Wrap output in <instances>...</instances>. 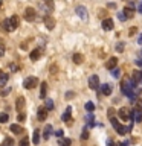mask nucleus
I'll list each match as a JSON object with an SVG mask.
<instances>
[{"instance_id":"40","label":"nucleus","mask_w":142,"mask_h":146,"mask_svg":"<svg viewBox=\"0 0 142 146\" xmlns=\"http://www.w3.org/2000/svg\"><path fill=\"white\" fill-rule=\"evenodd\" d=\"M107 146H116V145L113 143V140H112V139H109V140H107Z\"/></svg>"},{"instance_id":"46","label":"nucleus","mask_w":142,"mask_h":146,"mask_svg":"<svg viewBox=\"0 0 142 146\" xmlns=\"http://www.w3.org/2000/svg\"><path fill=\"white\" fill-rule=\"evenodd\" d=\"M0 8H2V0H0Z\"/></svg>"},{"instance_id":"35","label":"nucleus","mask_w":142,"mask_h":146,"mask_svg":"<svg viewBox=\"0 0 142 146\" xmlns=\"http://www.w3.org/2000/svg\"><path fill=\"white\" fill-rule=\"evenodd\" d=\"M118 18L121 21H124V20H127V17H125V14H124V11L122 12H118Z\"/></svg>"},{"instance_id":"21","label":"nucleus","mask_w":142,"mask_h":146,"mask_svg":"<svg viewBox=\"0 0 142 146\" xmlns=\"http://www.w3.org/2000/svg\"><path fill=\"white\" fill-rule=\"evenodd\" d=\"M9 129H11V131L14 132V134H20V132H23V128H21L20 125H15V123L9 126Z\"/></svg>"},{"instance_id":"16","label":"nucleus","mask_w":142,"mask_h":146,"mask_svg":"<svg viewBox=\"0 0 142 146\" xmlns=\"http://www.w3.org/2000/svg\"><path fill=\"white\" fill-rule=\"evenodd\" d=\"M50 134H52V126H50V125H46V126H44V131H43L44 140H48L49 137H50Z\"/></svg>"},{"instance_id":"5","label":"nucleus","mask_w":142,"mask_h":146,"mask_svg":"<svg viewBox=\"0 0 142 146\" xmlns=\"http://www.w3.org/2000/svg\"><path fill=\"white\" fill-rule=\"evenodd\" d=\"M37 117H38L40 122H44L46 117H48V110H46V107H40L38 111H37Z\"/></svg>"},{"instance_id":"45","label":"nucleus","mask_w":142,"mask_h":146,"mask_svg":"<svg viewBox=\"0 0 142 146\" xmlns=\"http://www.w3.org/2000/svg\"><path fill=\"white\" fill-rule=\"evenodd\" d=\"M137 43H139V44H142V35L139 36V40H137Z\"/></svg>"},{"instance_id":"27","label":"nucleus","mask_w":142,"mask_h":146,"mask_svg":"<svg viewBox=\"0 0 142 146\" xmlns=\"http://www.w3.org/2000/svg\"><path fill=\"white\" fill-rule=\"evenodd\" d=\"M46 91H48V84H46V82H43V84H41V91H40V98H43V99H44V96H46Z\"/></svg>"},{"instance_id":"12","label":"nucleus","mask_w":142,"mask_h":146,"mask_svg":"<svg viewBox=\"0 0 142 146\" xmlns=\"http://www.w3.org/2000/svg\"><path fill=\"white\" fill-rule=\"evenodd\" d=\"M116 66H118V58H115V56H112L107 62H105V68H109V70H113Z\"/></svg>"},{"instance_id":"30","label":"nucleus","mask_w":142,"mask_h":146,"mask_svg":"<svg viewBox=\"0 0 142 146\" xmlns=\"http://www.w3.org/2000/svg\"><path fill=\"white\" fill-rule=\"evenodd\" d=\"M124 47H125V44H124V43H118V44H116V52L122 53V52H124Z\"/></svg>"},{"instance_id":"24","label":"nucleus","mask_w":142,"mask_h":146,"mask_svg":"<svg viewBox=\"0 0 142 146\" xmlns=\"http://www.w3.org/2000/svg\"><path fill=\"white\" fill-rule=\"evenodd\" d=\"M70 113H72V108L67 107V108H66V113L63 114V120H64V122H67L69 119H72V117H70Z\"/></svg>"},{"instance_id":"17","label":"nucleus","mask_w":142,"mask_h":146,"mask_svg":"<svg viewBox=\"0 0 142 146\" xmlns=\"http://www.w3.org/2000/svg\"><path fill=\"white\" fill-rule=\"evenodd\" d=\"M9 20H11V25L14 26V29H17L18 25H20V17H18V15H12Z\"/></svg>"},{"instance_id":"9","label":"nucleus","mask_w":142,"mask_h":146,"mask_svg":"<svg viewBox=\"0 0 142 146\" xmlns=\"http://www.w3.org/2000/svg\"><path fill=\"white\" fill-rule=\"evenodd\" d=\"M76 15L82 18V20H87V9L86 6H76Z\"/></svg>"},{"instance_id":"37","label":"nucleus","mask_w":142,"mask_h":146,"mask_svg":"<svg viewBox=\"0 0 142 146\" xmlns=\"http://www.w3.org/2000/svg\"><path fill=\"white\" fill-rule=\"evenodd\" d=\"M63 134H64V132H63V129H58L57 132H55V135H57L58 139H61V137H63Z\"/></svg>"},{"instance_id":"7","label":"nucleus","mask_w":142,"mask_h":146,"mask_svg":"<svg viewBox=\"0 0 142 146\" xmlns=\"http://www.w3.org/2000/svg\"><path fill=\"white\" fill-rule=\"evenodd\" d=\"M25 18L27 21H32L35 18V9L34 8H26V11H25Z\"/></svg>"},{"instance_id":"41","label":"nucleus","mask_w":142,"mask_h":146,"mask_svg":"<svg viewBox=\"0 0 142 146\" xmlns=\"http://www.w3.org/2000/svg\"><path fill=\"white\" fill-rule=\"evenodd\" d=\"M137 11L142 14V2H139V5H137Z\"/></svg>"},{"instance_id":"29","label":"nucleus","mask_w":142,"mask_h":146,"mask_svg":"<svg viewBox=\"0 0 142 146\" xmlns=\"http://www.w3.org/2000/svg\"><path fill=\"white\" fill-rule=\"evenodd\" d=\"M84 108H86L87 113H92V111L95 110V104H93V102H87V104L84 105Z\"/></svg>"},{"instance_id":"34","label":"nucleus","mask_w":142,"mask_h":146,"mask_svg":"<svg viewBox=\"0 0 142 146\" xmlns=\"http://www.w3.org/2000/svg\"><path fill=\"white\" fill-rule=\"evenodd\" d=\"M25 119H26V114L23 113V111H20V113H18V116H17V120L18 122H23Z\"/></svg>"},{"instance_id":"31","label":"nucleus","mask_w":142,"mask_h":146,"mask_svg":"<svg viewBox=\"0 0 142 146\" xmlns=\"http://www.w3.org/2000/svg\"><path fill=\"white\" fill-rule=\"evenodd\" d=\"M81 139H82V140H87V139H89V129H87V128H84V129H82Z\"/></svg>"},{"instance_id":"1","label":"nucleus","mask_w":142,"mask_h":146,"mask_svg":"<svg viewBox=\"0 0 142 146\" xmlns=\"http://www.w3.org/2000/svg\"><path fill=\"white\" fill-rule=\"evenodd\" d=\"M110 122H112V126L115 128V131H116L118 134H121V135H125L127 132H130L131 131V126H133V123H130V126H124L115 117H110Z\"/></svg>"},{"instance_id":"38","label":"nucleus","mask_w":142,"mask_h":146,"mask_svg":"<svg viewBox=\"0 0 142 146\" xmlns=\"http://www.w3.org/2000/svg\"><path fill=\"white\" fill-rule=\"evenodd\" d=\"M136 32H137V29H136V27H131V29H130V32H128V35H130V36H133V35L136 34Z\"/></svg>"},{"instance_id":"25","label":"nucleus","mask_w":142,"mask_h":146,"mask_svg":"<svg viewBox=\"0 0 142 146\" xmlns=\"http://www.w3.org/2000/svg\"><path fill=\"white\" fill-rule=\"evenodd\" d=\"M44 107H46V110H54V102H52V99H44Z\"/></svg>"},{"instance_id":"6","label":"nucleus","mask_w":142,"mask_h":146,"mask_svg":"<svg viewBox=\"0 0 142 146\" xmlns=\"http://www.w3.org/2000/svg\"><path fill=\"white\" fill-rule=\"evenodd\" d=\"M41 53H43V50H41L40 47L34 49V50L31 52V55H29L31 61H38V59H40V56H41Z\"/></svg>"},{"instance_id":"36","label":"nucleus","mask_w":142,"mask_h":146,"mask_svg":"<svg viewBox=\"0 0 142 146\" xmlns=\"http://www.w3.org/2000/svg\"><path fill=\"white\" fill-rule=\"evenodd\" d=\"M136 107H137V110H142V98L136 100Z\"/></svg>"},{"instance_id":"13","label":"nucleus","mask_w":142,"mask_h":146,"mask_svg":"<svg viewBox=\"0 0 142 146\" xmlns=\"http://www.w3.org/2000/svg\"><path fill=\"white\" fill-rule=\"evenodd\" d=\"M102 29L104 31H112L113 29V20L112 18H105V20H102Z\"/></svg>"},{"instance_id":"3","label":"nucleus","mask_w":142,"mask_h":146,"mask_svg":"<svg viewBox=\"0 0 142 146\" xmlns=\"http://www.w3.org/2000/svg\"><path fill=\"white\" fill-rule=\"evenodd\" d=\"M118 116L121 120L124 122H127V120H130V116H131V110H128L127 107H122L121 110H118Z\"/></svg>"},{"instance_id":"23","label":"nucleus","mask_w":142,"mask_h":146,"mask_svg":"<svg viewBox=\"0 0 142 146\" xmlns=\"http://www.w3.org/2000/svg\"><path fill=\"white\" fill-rule=\"evenodd\" d=\"M32 141H34V145H38L40 143V131L35 129L34 131V135H32Z\"/></svg>"},{"instance_id":"32","label":"nucleus","mask_w":142,"mask_h":146,"mask_svg":"<svg viewBox=\"0 0 142 146\" xmlns=\"http://www.w3.org/2000/svg\"><path fill=\"white\" fill-rule=\"evenodd\" d=\"M112 75H113V78H119V76H121V70L115 67L113 70H112Z\"/></svg>"},{"instance_id":"42","label":"nucleus","mask_w":142,"mask_h":146,"mask_svg":"<svg viewBox=\"0 0 142 146\" xmlns=\"http://www.w3.org/2000/svg\"><path fill=\"white\" fill-rule=\"evenodd\" d=\"M115 116V111L113 110H109V117H113Z\"/></svg>"},{"instance_id":"15","label":"nucleus","mask_w":142,"mask_h":146,"mask_svg":"<svg viewBox=\"0 0 142 146\" xmlns=\"http://www.w3.org/2000/svg\"><path fill=\"white\" fill-rule=\"evenodd\" d=\"M2 27H3V31H8V32H12L14 31V26L11 25V20H3V23H2Z\"/></svg>"},{"instance_id":"20","label":"nucleus","mask_w":142,"mask_h":146,"mask_svg":"<svg viewBox=\"0 0 142 146\" xmlns=\"http://www.w3.org/2000/svg\"><path fill=\"white\" fill-rule=\"evenodd\" d=\"M72 145V140L70 139H58V146H70Z\"/></svg>"},{"instance_id":"18","label":"nucleus","mask_w":142,"mask_h":146,"mask_svg":"<svg viewBox=\"0 0 142 146\" xmlns=\"http://www.w3.org/2000/svg\"><path fill=\"white\" fill-rule=\"evenodd\" d=\"M72 59H73V62H75V64H82V62H84V56H82L81 53H75Z\"/></svg>"},{"instance_id":"4","label":"nucleus","mask_w":142,"mask_h":146,"mask_svg":"<svg viewBox=\"0 0 142 146\" xmlns=\"http://www.w3.org/2000/svg\"><path fill=\"white\" fill-rule=\"evenodd\" d=\"M89 87L92 90H96V88H99V78L96 76V75H92L90 78H89Z\"/></svg>"},{"instance_id":"22","label":"nucleus","mask_w":142,"mask_h":146,"mask_svg":"<svg viewBox=\"0 0 142 146\" xmlns=\"http://www.w3.org/2000/svg\"><path fill=\"white\" fill-rule=\"evenodd\" d=\"M43 3L46 5V8L49 9V12H52V11H54V8H55V5H54V0H43Z\"/></svg>"},{"instance_id":"44","label":"nucleus","mask_w":142,"mask_h":146,"mask_svg":"<svg viewBox=\"0 0 142 146\" xmlns=\"http://www.w3.org/2000/svg\"><path fill=\"white\" fill-rule=\"evenodd\" d=\"M136 64H137V66H141V67H142V59H137V61H136Z\"/></svg>"},{"instance_id":"11","label":"nucleus","mask_w":142,"mask_h":146,"mask_svg":"<svg viewBox=\"0 0 142 146\" xmlns=\"http://www.w3.org/2000/svg\"><path fill=\"white\" fill-rule=\"evenodd\" d=\"M25 105H26L25 98H23V96H18V98H17V102H15L17 110H18V111H23V110H25Z\"/></svg>"},{"instance_id":"2","label":"nucleus","mask_w":142,"mask_h":146,"mask_svg":"<svg viewBox=\"0 0 142 146\" xmlns=\"http://www.w3.org/2000/svg\"><path fill=\"white\" fill-rule=\"evenodd\" d=\"M38 84H40V81H38L37 76H29V78H26V79L23 81V87H25L26 90L35 88V87H38Z\"/></svg>"},{"instance_id":"33","label":"nucleus","mask_w":142,"mask_h":146,"mask_svg":"<svg viewBox=\"0 0 142 146\" xmlns=\"http://www.w3.org/2000/svg\"><path fill=\"white\" fill-rule=\"evenodd\" d=\"M20 146H29V139H27V137H23L20 140Z\"/></svg>"},{"instance_id":"14","label":"nucleus","mask_w":142,"mask_h":146,"mask_svg":"<svg viewBox=\"0 0 142 146\" xmlns=\"http://www.w3.org/2000/svg\"><path fill=\"white\" fill-rule=\"evenodd\" d=\"M131 79L136 82V84H141L142 82V72L141 70H136V72H133V75H131Z\"/></svg>"},{"instance_id":"26","label":"nucleus","mask_w":142,"mask_h":146,"mask_svg":"<svg viewBox=\"0 0 142 146\" xmlns=\"http://www.w3.org/2000/svg\"><path fill=\"white\" fill-rule=\"evenodd\" d=\"M124 14H125L127 18H131V17H133V9H131V6H125V8H124Z\"/></svg>"},{"instance_id":"43","label":"nucleus","mask_w":142,"mask_h":146,"mask_svg":"<svg viewBox=\"0 0 142 146\" xmlns=\"http://www.w3.org/2000/svg\"><path fill=\"white\" fill-rule=\"evenodd\" d=\"M72 96H73V93H72V91H70V93H66V99H70Z\"/></svg>"},{"instance_id":"19","label":"nucleus","mask_w":142,"mask_h":146,"mask_svg":"<svg viewBox=\"0 0 142 146\" xmlns=\"http://www.w3.org/2000/svg\"><path fill=\"white\" fill-rule=\"evenodd\" d=\"M8 82V73H5L3 70H0V85H5Z\"/></svg>"},{"instance_id":"39","label":"nucleus","mask_w":142,"mask_h":146,"mask_svg":"<svg viewBox=\"0 0 142 146\" xmlns=\"http://www.w3.org/2000/svg\"><path fill=\"white\" fill-rule=\"evenodd\" d=\"M3 55H5V46H3V44H0V58H2Z\"/></svg>"},{"instance_id":"28","label":"nucleus","mask_w":142,"mask_h":146,"mask_svg":"<svg viewBox=\"0 0 142 146\" xmlns=\"http://www.w3.org/2000/svg\"><path fill=\"white\" fill-rule=\"evenodd\" d=\"M9 120V114L8 113H0V123H6Z\"/></svg>"},{"instance_id":"10","label":"nucleus","mask_w":142,"mask_h":146,"mask_svg":"<svg viewBox=\"0 0 142 146\" xmlns=\"http://www.w3.org/2000/svg\"><path fill=\"white\" fill-rule=\"evenodd\" d=\"M112 91H113V88H112V85H110V84H102V85H101V94L110 96V94H112Z\"/></svg>"},{"instance_id":"8","label":"nucleus","mask_w":142,"mask_h":146,"mask_svg":"<svg viewBox=\"0 0 142 146\" xmlns=\"http://www.w3.org/2000/svg\"><path fill=\"white\" fill-rule=\"evenodd\" d=\"M44 25H46V27H48L49 31H52L54 27H55V20H54V17L46 15V17H44Z\"/></svg>"}]
</instances>
